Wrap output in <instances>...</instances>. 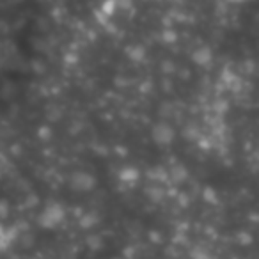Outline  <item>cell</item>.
Wrapping results in <instances>:
<instances>
[{
	"mask_svg": "<svg viewBox=\"0 0 259 259\" xmlns=\"http://www.w3.org/2000/svg\"><path fill=\"white\" fill-rule=\"evenodd\" d=\"M64 217H66V211L59 202H52L48 204L47 208L41 211L39 215V226L43 229H55L59 227L62 222H64Z\"/></svg>",
	"mask_w": 259,
	"mask_h": 259,
	"instance_id": "obj_1",
	"label": "cell"
},
{
	"mask_svg": "<svg viewBox=\"0 0 259 259\" xmlns=\"http://www.w3.org/2000/svg\"><path fill=\"white\" fill-rule=\"evenodd\" d=\"M151 137L158 146H167V144H170V142H172L174 130H172V126L165 124V122H158V124L153 126Z\"/></svg>",
	"mask_w": 259,
	"mask_h": 259,
	"instance_id": "obj_3",
	"label": "cell"
},
{
	"mask_svg": "<svg viewBox=\"0 0 259 259\" xmlns=\"http://www.w3.org/2000/svg\"><path fill=\"white\" fill-rule=\"evenodd\" d=\"M69 183H71V187L75 188L76 192H89V190H93V188H94L96 180H94L93 174L83 172V170H78V172H75L71 176Z\"/></svg>",
	"mask_w": 259,
	"mask_h": 259,
	"instance_id": "obj_2",
	"label": "cell"
},
{
	"mask_svg": "<svg viewBox=\"0 0 259 259\" xmlns=\"http://www.w3.org/2000/svg\"><path fill=\"white\" fill-rule=\"evenodd\" d=\"M115 259H119V257H115Z\"/></svg>",
	"mask_w": 259,
	"mask_h": 259,
	"instance_id": "obj_5",
	"label": "cell"
},
{
	"mask_svg": "<svg viewBox=\"0 0 259 259\" xmlns=\"http://www.w3.org/2000/svg\"><path fill=\"white\" fill-rule=\"evenodd\" d=\"M121 178H122V180H126V181H135V180H137V172H135V170H124Z\"/></svg>",
	"mask_w": 259,
	"mask_h": 259,
	"instance_id": "obj_4",
	"label": "cell"
}]
</instances>
